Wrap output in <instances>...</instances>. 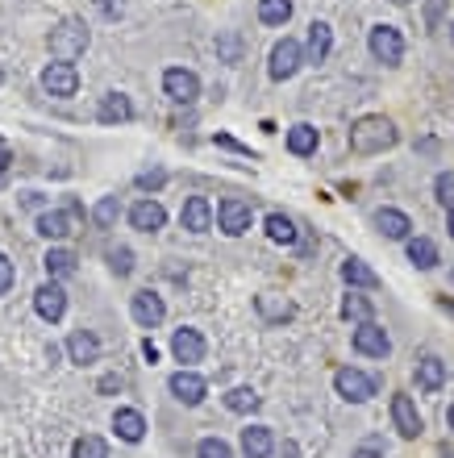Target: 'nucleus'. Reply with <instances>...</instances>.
Returning a JSON list of instances; mask_svg holds the SVG:
<instances>
[{
  "instance_id": "nucleus-1",
  "label": "nucleus",
  "mask_w": 454,
  "mask_h": 458,
  "mask_svg": "<svg viewBox=\"0 0 454 458\" xmlns=\"http://www.w3.org/2000/svg\"><path fill=\"white\" fill-rule=\"evenodd\" d=\"M396 125L387 117H358L350 125V150L355 154H380V150H392L396 146Z\"/></svg>"
},
{
  "instance_id": "nucleus-2",
  "label": "nucleus",
  "mask_w": 454,
  "mask_h": 458,
  "mask_svg": "<svg viewBox=\"0 0 454 458\" xmlns=\"http://www.w3.org/2000/svg\"><path fill=\"white\" fill-rule=\"evenodd\" d=\"M88 42H92V34H88V26H83L80 17H63V21L51 29V54H55L59 63L80 59V54L88 51Z\"/></svg>"
},
{
  "instance_id": "nucleus-3",
  "label": "nucleus",
  "mask_w": 454,
  "mask_h": 458,
  "mask_svg": "<svg viewBox=\"0 0 454 458\" xmlns=\"http://www.w3.org/2000/svg\"><path fill=\"white\" fill-rule=\"evenodd\" d=\"M80 217H83V209L75 201H67V209H51V213L38 217V233H42V238H51V242L71 238V233L80 229Z\"/></svg>"
},
{
  "instance_id": "nucleus-4",
  "label": "nucleus",
  "mask_w": 454,
  "mask_h": 458,
  "mask_svg": "<svg viewBox=\"0 0 454 458\" xmlns=\"http://www.w3.org/2000/svg\"><path fill=\"white\" fill-rule=\"evenodd\" d=\"M333 388H338V396H342V400L363 405V400H372V396H375V379L367 375V371H358V367H342V371L333 375Z\"/></svg>"
},
{
  "instance_id": "nucleus-5",
  "label": "nucleus",
  "mask_w": 454,
  "mask_h": 458,
  "mask_svg": "<svg viewBox=\"0 0 454 458\" xmlns=\"http://www.w3.org/2000/svg\"><path fill=\"white\" fill-rule=\"evenodd\" d=\"M372 54L387 67H396L400 59H404V38H400L396 26H375L372 29Z\"/></svg>"
},
{
  "instance_id": "nucleus-6",
  "label": "nucleus",
  "mask_w": 454,
  "mask_h": 458,
  "mask_svg": "<svg viewBox=\"0 0 454 458\" xmlns=\"http://www.w3.org/2000/svg\"><path fill=\"white\" fill-rule=\"evenodd\" d=\"M304 63V51L296 38H284L276 42V51H271V80H292Z\"/></svg>"
},
{
  "instance_id": "nucleus-7",
  "label": "nucleus",
  "mask_w": 454,
  "mask_h": 458,
  "mask_svg": "<svg viewBox=\"0 0 454 458\" xmlns=\"http://www.w3.org/2000/svg\"><path fill=\"white\" fill-rule=\"evenodd\" d=\"M42 88L51 96H75L80 92V71H75V63H51V67L42 71Z\"/></svg>"
},
{
  "instance_id": "nucleus-8",
  "label": "nucleus",
  "mask_w": 454,
  "mask_h": 458,
  "mask_svg": "<svg viewBox=\"0 0 454 458\" xmlns=\"http://www.w3.org/2000/svg\"><path fill=\"white\" fill-rule=\"evenodd\" d=\"M392 421H396L400 438H421V430H426V421H421V413H417L413 396H404V391L392 396Z\"/></svg>"
},
{
  "instance_id": "nucleus-9",
  "label": "nucleus",
  "mask_w": 454,
  "mask_h": 458,
  "mask_svg": "<svg viewBox=\"0 0 454 458\" xmlns=\"http://www.w3.org/2000/svg\"><path fill=\"white\" fill-rule=\"evenodd\" d=\"M163 92L176 100V105H192L196 96H200V80H196L192 71H184V67H171L163 75Z\"/></svg>"
},
{
  "instance_id": "nucleus-10",
  "label": "nucleus",
  "mask_w": 454,
  "mask_h": 458,
  "mask_svg": "<svg viewBox=\"0 0 454 458\" xmlns=\"http://www.w3.org/2000/svg\"><path fill=\"white\" fill-rule=\"evenodd\" d=\"M167 388H171V396H176L179 405H200V400H205L208 396V383L200 375H196V371H176V375H171V383H167Z\"/></svg>"
},
{
  "instance_id": "nucleus-11",
  "label": "nucleus",
  "mask_w": 454,
  "mask_h": 458,
  "mask_svg": "<svg viewBox=\"0 0 454 458\" xmlns=\"http://www.w3.org/2000/svg\"><path fill=\"white\" fill-rule=\"evenodd\" d=\"M129 312H134V321H138L142 329H154V325L167 317V304H163V296H154L151 288H146V292H134Z\"/></svg>"
},
{
  "instance_id": "nucleus-12",
  "label": "nucleus",
  "mask_w": 454,
  "mask_h": 458,
  "mask_svg": "<svg viewBox=\"0 0 454 458\" xmlns=\"http://www.w3.org/2000/svg\"><path fill=\"white\" fill-rule=\"evenodd\" d=\"M217 221H221V229H225L230 238L247 233V229H250V204L238 201V196H225V201L217 204Z\"/></svg>"
},
{
  "instance_id": "nucleus-13",
  "label": "nucleus",
  "mask_w": 454,
  "mask_h": 458,
  "mask_svg": "<svg viewBox=\"0 0 454 458\" xmlns=\"http://www.w3.org/2000/svg\"><path fill=\"white\" fill-rule=\"evenodd\" d=\"M34 309H38L42 321H63V312H67V292H63L59 283H42L38 292H34Z\"/></svg>"
},
{
  "instance_id": "nucleus-14",
  "label": "nucleus",
  "mask_w": 454,
  "mask_h": 458,
  "mask_svg": "<svg viewBox=\"0 0 454 458\" xmlns=\"http://www.w3.org/2000/svg\"><path fill=\"white\" fill-rule=\"evenodd\" d=\"M355 351L367 354V359H387V351H392V342H387V334L380 329L375 321H363L355 329Z\"/></svg>"
},
{
  "instance_id": "nucleus-15",
  "label": "nucleus",
  "mask_w": 454,
  "mask_h": 458,
  "mask_svg": "<svg viewBox=\"0 0 454 458\" xmlns=\"http://www.w3.org/2000/svg\"><path fill=\"white\" fill-rule=\"evenodd\" d=\"M171 354H176V363H184V367L200 363V359H205V337L184 325V329H176V337H171Z\"/></svg>"
},
{
  "instance_id": "nucleus-16",
  "label": "nucleus",
  "mask_w": 454,
  "mask_h": 458,
  "mask_svg": "<svg viewBox=\"0 0 454 458\" xmlns=\"http://www.w3.org/2000/svg\"><path fill=\"white\" fill-rule=\"evenodd\" d=\"M179 221H184V229H188V233H205V229L213 225V204H208L205 196H188V201H184Z\"/></svg>"
},
{
  "instance_id": "nucleus-17",
  "label": "nucleus",
  "mask_w": 454,
  "mask_h": 458,
  "mask_svg": "<svg viewBox=\"0 0 454 458\" xmlns=\"http://www.w3.org/2000/svg\"><path fill=\"white\" fill-rule=\"evenodd\" d=\"M167 213H163V204L159 201H138L134 209H129V225L142 229V233H154V229H163Z\"/></svg>"
},
{
  "instance_id": "nucleus-18",
  "label": "nucleus",
  "mask_w": 454,
  "mask_h": 458,
  "mask_svg": "<svg viewBox=\"0 0 454 458\" xmlns=\"http://www.w3.org/2000/svg\"><path fill=\"white\" fill-rule=\"evenodd\" d=\"M67 354H71V363H80V367L97 363V359H100V342H97V334H88V329H75V334L67 337Z\"/></svg>"
},
{
  "instance_id": "nucleus-19",
  "label": "nucleus",
  "mask_w": 454,
  "mask_h": 458,
  "mask_svg": "<svg viewBox=\"0 0 454 458\" xmlns=\"http://www.w3.org/2000/svg\"><path fill=\"white\" fill-rule=\"evenodd\" d=\"M97 117L105 125H121V122H129L134 117V105H129V96H121V92H109L105 100H100V108H97Z\"/></svg>"
},
{
  "instance_id": "nucleus-20",
  "label": "nucleus",
  "mask_w": 454,
  "mask_h": 458,
  "mask_svg": "<svg viewBox=\"0 0 454 458\" xmlns=\"http://www.w3.org/2000/svg\"><path fill=\"white\" fill-rule=\"evenodd\" d=\"M375 229H380L384 238H392V242H400V238H409L413 221L400 213V209H380V213H375Z\"/></svg>"
},
{
  "instance_id": "nucleus-21",
  "label": "nucleus",
  "mask_w": 454,
  "mask_h": 458,
  "mask_svg": "<svg viewBox=\"0 0 454 458\" xmlns=\"http://www.w3.org/2000/svg\"><path fill=\"white\" fill-rule=\"evenodd\" d=\"M113 430L121 442H142V433H146V421H142L138 408H117V417H113Z\"/></svg>"
},
{
  "instance_id": "nucleus-22",
  "label": "nucleus",
  "mask_w": 454,
  "mask_h": 458,
  "mask_svg": "<svg viewBox=\"0 0 454 458\" xmlns=\"http://www.w3.org/2000/svg\"><path fill=\"white\" fill-rule=\"evenodd\" d=\"M271 430H267V425H247V430H242V454L247 458H267L271 454Z\"/></svg>"
},
{
  "instance_id": "nucleus-23",
  "label": "nucleus",
  "mask_w": 454,
  "mask_h": 458,
  "mask_svg": "<svg viewBox=\"0 0 454 458\" xmlns=\"http://www.w3.org/2000/svg\"><path fill=\"white\" fill-rule=\"evenodd\" d=\"M330 46H333V29L325 21H313L309 26V63H325Z\"/></svg>"
},
{
  "instance_id": "nucleus-24",
  "label": "nucleus",
  "mask_w": 454,
  "mask_h": 458,
  "mask_svg": "<svg viewBox=\"0 0 454 458\" xmlns=\"http://www.w3.org/2000/svg\"><path fill=\"white\" fill-rule=\"evenodd\" d=\"M417 383H421L426 391H438L442 383H446V363L434 359V354H426V359L417 363Z\"/></svg>"
},
{
  "instance_id": "nucleus-25",
  "label": "nucleus",
  "mask_w": 454,
  "mask_h": 458,
  "mask_svg": "<svg viewBox=\"0 0 454 458\" xmlns=\"http://www.w3.org/2000/svg\"><path fill=\"white\" fill-rule=\"evenodd\" d=\"M342 280L350 283V288H380V275H375L363 258H346V263H342Z\"/></svg>"
},
{
  "instance_id": "nucleus-26",
  "label": "nucleus",
  "mask_w": 454,
  "mask_h": 458,
  "mask_svg": "<svg viewBox=\"0 0 454 458\" xmlns=\"http://www.w3.org/2000/svg\"><path fill=\"white\" fill-rule=\"evenodd\" d=\"M42 263H46V275H51V280H67V275H75V263H80V258L71 255V250H46Z\"/></svg>"
},
{
  "instance_id": "nucleus-27",
  "label": "nucleus",
  "mask_w": 454,
  "mask_h": 458,
  "mask_svg": "<svg viewBox=\"0 0 454 458\" xmlns=\"http://www.w3.org/2000/svg\"><path fill=\"white\" fill-rule=\"evenodd\" d=\"M409 263L421 271L438 267V246L429 242V238H413V242H409Z\"/></svg>"
},
{
  "instance_id": "nucleus-28",
  "label": "nucleus",
  "mask_w": 454,
  "mask_h": 458,
  "mask_svg": "<svg viewBox=\"0 0 454 458\" xmlns=\"http://www.w3.org/2000/svg\"><path fill=\"white\" fill-rule=\"evenodd\" d=\"M288 150H292V154H313V150H317V130H313V125H292V130H288Z\"/></svg>"
},
{
  "instance_id": "nucleus-29",
  "label": "nucleus",
  "mask_w": 454,
  "mask_h": 458,
  "mask_svg": "<svg viewBox=\"0 0 454 458\" xmlns=\"http://www.w3.org/2000/svg\"><path fill=\"white\" fill-rule=\"evenodd\" d=\"M292 17V0H259V21L262 26H284Z\"/></svg>"
},
{
  "instance_id": "nucleus-30",
  "label": "nucleus",
  "mask_w": 454,
  "mask_h": 458,
  "mask_svg": "<svg viewBox=\"0 0 454 458\" xmlns=\"http://www.w3.org/2000/svg\"><path fill=\"white\" fill-rule=\"evenodd\" d=\"M342 317H346V321L363 325V321H372V317H375V304L367 296H355V292H350V296L342 300Z\"/></svg>"
},
{
  "instance_id": "nucleus-31",
  "label": "nucleus",
  "mask_w": 454,
  "mask_h": 458,
  "mask_svg": "<svg viewBox=\"0 0 454 458\" xmlns=\"http://www.w3.org/2000/svg\"><path fill=\"white\" fill-rule=\"evenodd\" d=\"M71 458H109V446H105V438H97V433H83L80 442L71 446Z\"/></svg>"
},
{
  "instance_id": "nucleus-32",
  "label": "nucleus",
  "mask_w": 454,
  "mask_h": 458,
  "mask_svg": "<svg viewBox=\"0 0 454 458\" xmlns=\"http://www.w3.org/2000/svg\"><path fill=\"white\" fill-rule=\"evenodd\" d=\"M267 238L288 246V242H296V225H292L284 213H271V217H267Z\"/></svg>"
},
{
  "instance_id": "nucleus-33",
  "label": "nucleus",
  "mask_w": 454,
  "mask_h": 458,
  "mask_svg": "<svg viewBox=\"0 0 454 458\" xmlns=\"http://www.w3.org/2000/svg\"><path fill=\"white\" fill-rule=\"evenodd\" d=\"M225 408H230V413H254V408H259V391L254 388H234L230 396H225Z\"/></svg>"
},
{
  "instance_id": "nucleus-34",
  "label": "nucleus",
  "mask_w": 454,
  "mask_h": 458,
  "mask_svg": "<svg viewBox=\"0 0 454 458\" xmlns=\"http://www.w3.org/2000/svg\"><path fill=\"white\" fill-rule=\"evenodd\" d=\"M117 217H121V201H117V196H105V201L92 209V221H97L100 229H113L117 225Z\"/></svg>"
},
{
  "instance_id": "nucleus-35",
  "label": "nucleus",
  "mask_w": 454,
  "mask_h": 458,
  "mask_svg": "<svg viewBox=\"0 0 454 458\" xmlns=\"http://www.w3.org/2000/svg\"><path fill=\"white\" fill-rule=\"evenodd\" d=\"M109 271L117 275V280H125V275L134 271V250H129V246H117V250H109Z\"/></svg>"
},
{
  "instance_id": "nucleus-36",
  "label": "nucleus",
  "mask_w": 454,
  "mask_h": 458,
  "mask_svg": "<svg viewBox=\"0 0 454 458\" xmlns=\"http://www.w3.org/2000/svg\"><path fill=\"white\" fill-rule=\"evenodd\" d=\"M196 458H234V450L221 442V438H205V442L196 446Z\"/></svg>"
},
{
  "instance_id": "nucleus-37",
  "label": "nucleus",
  "mask_w": 454,
  "mask_h": 458,
  "mask_svg": "<svg viewBox=\"0 0 454 458\" xmlns=\"http://www.w3.org/2000/svg\"><path fill=\"white\" fill-rule=\"evenodd\" d=\"M259 312L267 317V321H288V317H292V304H276L271 296H259Z\"/></svg>"
},
{
  "instance_id": "nucleus-38",
  "label": "nucleus",
  "mask_w": 454,
  "mask_h": 458,
  "mask_svg": "<svg viewBox=\"0 0 454 458\" xmlns=\"http://www.w3.org/2000/svg\"><path fill=\"white\" fill-rule=\"evenodd\" d=\"M434 192H438V201L446 204V209H454V176L450 171H442V176L434 179Z\"/></svg>"
},
{
  "instance_id": "nucleus-39",
  "label": "nucleus",
  "mask_w": 454,
  "mask_h": 458,
  "mask_svg": "<svg viewBox=\"0 0 454 458\" xmlns=\"http://www.w3.org/2000/svg\"><path fill=\"white\" fill-rule=\"evenodd\" d=\"M163 184H167L163 171H146V176H138V188H142V192H159Z\"/></svg>"
},
{
  "instance_id": "nucleus-40",
  "label": "nucleus",
  "mask_w": 454,
  "mask_h": 458,
  "mask_svg": "<svg viewBox=\"0 0 454 458\" xmlns=\"http://www.w3.org/2000/svg\"><path fill=\"white\" fill-rule=\"evenodd\" d=\"M442 13H446V0H429V4H426V26H429V29H438Z\"/></svg>"
},
{
  "instance_id": "nucleus-41",
  "label": "nucleus",
  "mask_w": 454,
  "mask_h": 458,
  "mask_svg": "<svg viewBox=\"0 0 454 458\" xmlns=\"http://www.w3.org/2000/svg\"><path fill=\"white\" fill-rule=\"evenodd\" d=\"M9 288H13V263H9V258L0 255V296H4Z\"/></svg>"
},
{
  "instance_id": "nucleus-42",
  "label": "nucleus",
  "mask_w": 454,
  "mask_h": 458,
  "mask_svg": "<svg viewBox=\"0 0 454 458\" xmlns=\"http://www.w3.org/2000/svg\"><path fill=\"white\" fill-rule=\"evenodd\" d=\"M97 9L105 17H121L125 13V0H97Z\"/></svg>"
},
{
  "instance_id": "nucleus-43",
  "label": "nucleus",
  "mask_w": 454,
  "mask_h": 458,
  "mask_svg": "<svg viewBox=\"0 0 454 458\" xmlns=\"http://www.w3.org/2000/svg\"><path fill=\"white\" fill-rule=\"evenodd\" d=\"M350 458H384V454H380V446H358Z\"/></svg>"
},
{
  "instance_id": "nucleus-44",
  "label": "nucleus",
  "mask_w": 454,
  "mask_h": 458,
  "mask_svg": "<svg viewBox=\"0 0 454 458\" xmlns=\"http://www.w3.org/2000/svg\"><path fill=\"white\" fill-rule=\"evenodd\" d=\"M121 388V375H105L100 379V391H117Z\"/></svg>"
},
{
  "instance_id": "nucleus-45",
  "label": "nucleus",
  "mask_w": 454,
  "mask_h": 458,
  "mask_svg": "<svg viewBox=\"0 0 454 458\" xmlns=\"http://www.w3.org/2000/svg\"><path fill=\"white\" fill-rule=\"evenodd\" d=\"M142 354H146V363H154V359H159V351H154V342H142Z\"/></svg>"
},
{
  "instance_id": "nucleus-46",
  "label": "nucleus",
  "mask_w": 454,
  "mask_h": 458,
  "mask_svg": "<svg viewBox=\"0 0 454 458\" xmlns=\"http://www.w3.org/2000/svg\"><path fill=\"white\" fill-rule=\"evenodd\" d=\"M9 162H13V154H9V150L0 146V176H4V171H9Z\"/></svg>"
},
{
  "instance_id": "nucleus-47",
  "label": "nucleus",
  "mask_w": 454,
  "mask_h": 458,
  "mask_svg": "<svg viewBox=\"0 0 454 458\" xmlns=\"http://www.w3.org/2000/svg\"><path fill=\"white\" fill-rule=\"evenodd\" d=\"M446 421H450V430H454V405H450V413H446Z\"/></svg>"
},
{
  "instance_id": "nucleus-48",
  "label": "nucleus",
  "mask_w": 454,
  "mask_h": 458,
  "mask_svg": "<svg viewBox=\"0 0 454 458\" xmlns=\"http://www.w3.org/2000/svg\"><path fill=\"white\" fill-rule=\"evenodd\" d=\"M446 229H450V238H454V209H450V225H446Z\"/></svg>"
},
{
  "instance_id": "nucleus-49",
  "label": "nucleus",
  "mask_w": 454,
  "mask_h": 458,
  "mask_svg": "<svg viewBox=\"0 0 454 458\" xmlns=\"http://www.w3.org/2000/svg\"><path fill=\"white\" fill-rule=\"evenodd\" d=\"M392 4H409V0H392Z\"/></svg>"
},
{
  "instance_id": "nucleus-50",
  "label": "nucleus",
  "mask_w": 454,
  "mask_h": 458,
  "mask_svg": "<svg viewBox=\"0 0 454 458\" xmlns=\"http://www.w3.org/2000/svg\"><path fill=\"white\" fill-rule=\"evenodd\" d=\"M0 83H4V67H0Z\"/></svg>"
},
{
  "instance_id": "nucleus-51",
  "label": "nucleus",
  "mask_w": 454,
  "mask_h": 458,
  "mask_svg": "<svg viewBox=\"0 0 454 458\" xmlns=\"http://www.w3.org/2000/svg\"><path fill=\"white\" fill-rule=\"evenodd\" d=\"M450 34H454V26H450Z\"/></svg>"
}]
</instances>
